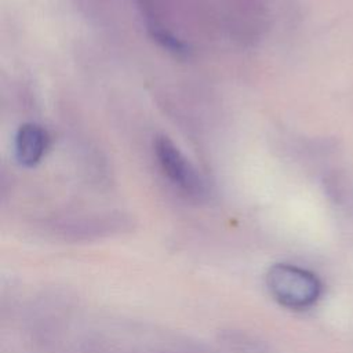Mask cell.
Listing matches in <instances>:
<instances>
[{"instance_id":"4","label":"cell","mask_w":353,"mask_h":353,"mask_svg":"<svg viewBox=\"0 0 353 353\" xmlns=\"http://www.w3.org/2000/svg\"><path fill=\"white\" fill-rule=\"evenodd\" d=\"M148 29L152 34V37L167 51L178 55V57H186L189 55L190 50L189 46H186V43H183L182 40H179L176 36H174L171 32H168L167 29H164L163 26H160L159 23H156L154 21L148 23Z\"/></svg>"},{"instance_id":"3","label":"cell","mask_w":353,"mask_h":353,"mask_svg":"<svg viewBox=\"0 0 353 353\" xmlns=\"http://www.w3.org/2000/svg\"><path fill=\"white\" fill-rule=\"evenodd\" d=\"M48 146L47 131L34 123L22 124L14 139L15 159L23 167H34L43 159Z\"/></svg>"},{"instance_id":"2","label":"cell","mask_w":353,"mask_h":353,"mask_svg":"<svg viewBox=\"0 0 353 353\" xmlns=\"http://www.w3.org/2000/svg\"><path fill=\"white\" fill-rule=\"evenodd\" d=\"M154 153L161 170L174 185L189 194H203L204 182L200 174L170 138L165 135L156 137Z\"/></svg>"},{"instance_id":"1","label":"cell","mask_w":353,"mask_h":353,"mask_svg":"<svg viewBox=\"0 0 353 353\" xmlns=\"http://www.w3.org/2000/svg\"><path fill=\"white\" fill-rule=\"evenodd\" d=\"M266 284L272 295L291 309L309 307L321 294V283L316 274L287 263L272 266L266 274Z\"/></svg>"}]
</instances>
